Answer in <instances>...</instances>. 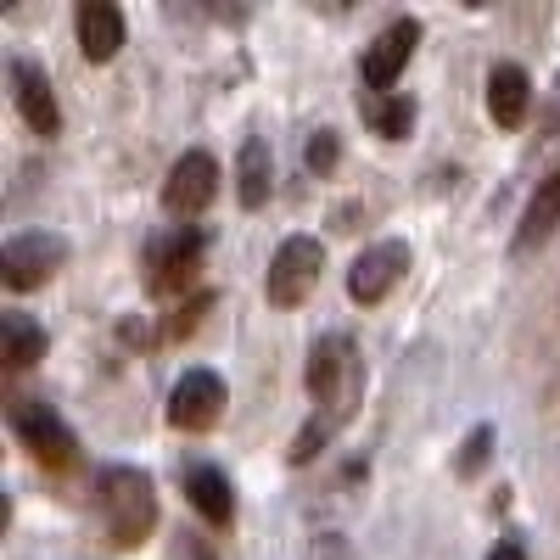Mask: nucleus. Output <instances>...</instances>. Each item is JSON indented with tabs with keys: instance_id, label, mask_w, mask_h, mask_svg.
I'll return each mask as SVG.
<instances>
[{
	"instance_id": "f257e3e1",
	"label": "nucleus",
	"mask_w": 560,
	"mask_h": 560,
	"mask_svg": "<svg viewBox=\"0 0 560 560\" xmlns=\"http://www.w3.org/2000/svg\"><path fill=\"white\" fill-rule=\"evenodd\" d=\"M96 516H102V527L118 549L147 544V533L158 527L152 477L135 471V465H107V471L96 477Z\"/></svg>"
},
{
	"instance_id": "f03ea898",
	"label": "nucleus",
	"mask_w": 560,
	"mask_h": 560,
	"mask_svg": "<svg viewBox=\"0 0 560 560\" xmlns=\"http://www.w3.org/2000/svg\"><path fill=\"white\" fill-rule=\"evenodd\" d=\"M359 387H364V370H359V348L331 331L319 337L314 353H308V393H314V409H319V427H342L359 404Z\"/></svg>"
},
{
	"instance_id": "7ed1b4c3",
	"label": "nucleus",
	"mask_w": 560,
	"mask_h": 560,
	"mask_svg": "<svg viewBox=\"0 0 560 560\" xmlns=\"http://www.w3.org/2000/svg\"><path fill=\"white\" fill-rule=\"evenodd\" d=\"M319 264H325V247L314 236H287L280 253L269 258V275H264V298L275 308H298L314 287H319Z\"/></svg>"
},
{
	"instance_id": "20e7f679",
	"label": "nucleus",
	"mask_w": 560,
	"mask_h": 560,
	"mask_svg": "<svg viewBox=\"0 0 560 560\" xmlns=\"http://www.w3.org/2000/svg\"><path fill=\"white\" fill-rule=\"evenodd\" d=\"M68 258V242L57 230H23L0 247V280H7L12 292H28V287H45Z\"/></svg>"
},
{
	"instance_id": "39448f33",
	"label": "nucleus",
	"mask_w": 560,
	"mask_h": 560,
	"mask_svg": "<svg viewBox=\"0 0 560 560\" xmlns=\"http://www.w3.org/2000/svg\"><path fill=\"white\" fill-rule=\"evenodd\" d=\"M213 197H219V163L208 152H185L163 179V208L174 219H197Z\"/></svg>"
},
{
	"instance_id": "423d86ee",
	"label": "nucleus",
	"mask_w": 560,
	"mask_h": 560,
	"mask_svg": "<svg viewBox=\"0 0 560 560\" xmlns=\"http://www.w3.org/2000/svg\"><path fill=\"white\" fill-rule=\"evenodd\" d=\"M219 415H224V382L213 370H185L168 393V420L179 432H208Z\"/></svg>"
},
{
	"instance_id": "0eeeda50",
	"label": "nucleus",
	"mask_w": 560,
	"mask_h": 560,
	"mask_svg": "<svg viewBox=\"0 0 560 560\" xmlns=\"http://www.w3.org/2000/svg\"><path fill=\"white\" fill-rule=\"evenodd\" d=\"M12 432L34 448V459L45 465H68L73 459V432L57 420L51 404H39V398H18L12 404Z\"/></svg>"
},
{
	"instance_id": "6e6552de",
	"label": "nucleus",
	"mask_w": 560,
	"mask_h": 560,
	"mask_svg": "<svg viewBox=\"0 0 560 560\" xmlns=\"http://www.w3.org/2000/svg\"><path fill=\"white\" fill-rule=\"evenodd\" d=\"M409 269V247L404 242H376V247H364L348 269V298L353 303H382L393 287H398V275Z\"/></svg>"
},
{
	"instance_id": "1a4fd4ad",
	"label": "nucleus",
	"mask_w": 560,
	"mask_h": 560,
	"mask_svg": "<svg viewBox=\"0 0 560 560\" xmlns=\"http://www.w3.org/2000/svg\"><path fill=\"white\" fill-rule=\"evenodd\" d=\"M415 45H420V23H415V18L387 23L376 39H370V51H364V84L387 96V90L404 79V68H409V57H415Z\"/></svg>"
},
{
	"instance_id": "9d476101",
	"label": "nucleus",
	"mask_w": 560,
	"mask_h": 560,
	"mask_svg": "<svg viewBox=\"0 0 560 560\" xmlns=\"http://www.w3.org/2000/svg\"><path fill=\"white\" fill-rule=\"evenodd\" d=\"M12 102L23 113V124L34 135H57L62 129V113H57V96H51V79H45L28 57L12 62Z\"/></svg>"
},
{
	"instance_id": "9b49d317",
	"label": "nucleus",
	"mask_w": 560,
	"mask_h": 560,
	"mask_svg": "<svg viewBox=\"0 0 560 560\" xmlns=\"http://www.w3.org/2000/svg\"><path fill=\"white\" fill-rule=\"evenodd\" d=\"M73 28H79V51L84 62H113L118 45H124V12L113 0H84L73 12Z\"/></svg>"
},
{
	"instance_id": "f8f14e48",
	"label": "nucleus",
	"mask_w": 560,
	"mask_h": 560,
	"mask_svg": "<svg viewBox=\"0 0 560 560\" xmlns=\"http://www.w3.org/2000/svg\"><path fill=\"white\" fill-rule=\"evenodd\" d=\"M527 102H533L527 73H522L516 62H499V68L488 73V113H493V124H499V129H516V124L527 118Z\"/></svg>"
},
{
	"instance_id": "ddd939ff",
	"label": "nucleus",
	"mask_w": 560,
	"mask_h": 560,
	"mask_svg": "<svg viewBox=\"0 0 560 560\" xmlns=\"http://www.w3.org/2000/svg\"><path fill=\"white\" fill-rule=\"evenodd\" d=\"M197 253H202V236L197 230H174V236L152 253V287L158 292H174V287H185V280H191V269H197Z\"/></svg>"
},
{
	"instance_id": "4468645a",
	"label": "nucleus",
	"mask_w": 560,
	"mask_h": 560,
	"mask_svg": "<svg viewBox=\"0 0 560 560\" xmlns=\"http://www.w3.org/2000/svg\"><path fill=\"white\" fill-rule=\"evenodd\" d=\"M185 493H191L197 516L213 522V527H224L230 516H236V499H230V482H224L219 465H191V477H185Z\"/></svg>"
},
{
	"instance_id": "2eb2a0df",
	"label": "nucleus",
	"mask_w": 560,
	"mask_h": 560,
	"mask_svg": "<svg viewBox=\"0 0 560 560\" xmlns=\"http://www.w3.org/2000/svg\"><path fill=\"white\" fill-rule=\"evenodd\" d=\"M236 191H242V208H264L269 202V185H275V163H269V140L264 135H247L242 140V158H236Z\"/></svg>"
},
{
	"instance_id": "dca6fc26",
	"label": "nucleus",
	"mask_w": 560,
	"mask_h": 560,
	"mask_svg": "<svg viewBox=\"0 0 560 560\" xmlns=\"http://www.w3.org/2000/svg\"><path fill=\"white\" fill-rule=\"evenodd\" d=\"M0 359H7L12 370H28L34 359H45V331H39L23 308L0 314Z\"/></svg>"
},
{
	"instance_id": "f3484780",
	"label": "nucleus",
	"mask_w": 560,
	"mask_h": 560,
	"mask_svg": "<svg viewBox=\"0 0 560 560\" xmlns=\"http://www.w3.org/2000/svg\"><path fill=\"white\" fill-rule=\"evenodd\" d=\"M555 224H560V168H555L549 179H538V191H533V202H527V213H522V230H516V247L527 253V247L549 242Z\"/></svg>"
},
{
	"instance_id": "a211bd4d",
	"label": "nucleus",
	"mask_w": 560,
	"mask_h": 560,
	"mask_svg": "<svg viewBox=\"0 0 560 560\" xmlns=\"http://www.w3.org/2000/svg\"><path fill=\"white\" fill-rule=\"evenodd\" d=\"M370 124H376L382 140H404L409 124H415V102H404V96H376V107H370Z\"/></svg>"
},
{
	"instance_id": "6ab92c4d",
	"label": "nucleus",
	"mask_w": 560,
	"mask_h": 560,
	"mask_svg": "<svg viewBox=\"0 0 560 560\" xmlns=\"http://www.w3.org/2000/svg\"><path fill=\"white\" fill-rule=\"evenodd\" d=\"M303 158H308L314 174H331V168H337V129H319V135L308 140V152H303Z\"/></svg>"
},
{
	"instance_id": "aec40b11",
	"label": "nucleus",
	"mask_w": 560,
	"mask_h": 560,
	"mask_svg": "<svg viewBox=\"0 0 560 560\" xmlns=\"http://www.w3.org/2000/svg\"><path fill=\"white\" fill-rule=\"evenodd\" d=\"M488 438H493L488 427H477V432H471V443H465V459H459V465H465V471H477V459H482V448H488Z\"/></svg>"
},
{
	"instance_id": "412c9836",
	"label": "nucleus",
	"mask_w": 560,
	"mask_h": 560,
	"mask_svg": "<svg viewBox=\"0 0 560 560\" xmlns=\"http://www.w3.org/2000/svg\"><path fill=\"white\" fill-rule=\"evenodd\" d=\"M179 560H213V549H208L202 538H185V544H179Z\"/></svg>"
},
{
	"instance_id": "4be33fe9",
	"label": "nucleus",
	"mask_w": 560,
	"mask_h": 560,
	"mask_svg": "<svg viewBox=\"0 0 560 560\" xmlns=\"http://www.w3.org/2000/svg\"><path fill=\"white\" fill-rule=\"evenodd\" d=\"M488 560H527V549L516 544V538H504V544H493V555Z\"/></svg>"
}]
</instances>
